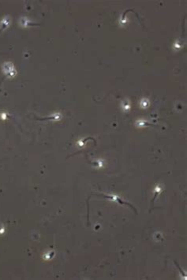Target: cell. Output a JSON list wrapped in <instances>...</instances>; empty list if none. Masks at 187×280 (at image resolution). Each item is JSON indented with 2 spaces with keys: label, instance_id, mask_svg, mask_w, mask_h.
Returning a JSON list of instances; mask_svg holds the SVG:
<instances>
[{
  "label": "cell",
  "instance_id": "6da1fadb",
  "mask_svg": "<svg viewBox=\"0 0 187 280\" xmlns=\"http://www.w3.org/2000/svg\"><path fill=\"white\" fill-rule=\"evenodd\" d=\"M3 70L9 78H14L17 73L14 65L11 62H5L3 65Z\"/></svg>",
  "mask_w": 187,
  "mask_h": 280
},
{
  "label": "cell",
  "instance_id": "7a4b0ae2",
  "mask_svg": "<svg viewBox=\"0 0 187 280\" xmlns=\"http://www.w3.org/2000/svg\"><path fill=\"white\" fill-rule=\"evenodd\" d=\"M122 108H123L125 111H128V110L130 109V107L128 100H126V99L125 101H123V102H122Z\"/></svg>",
  "mask_w": 187,
  "mask_h": 280
},
{
  "label": "cell",
  "instance_id": "3957f363",
  "mask_svg": "<svg viewBox=\"0 0 187 280\" xmlns=\"http://www.w3.org/2000/svg\"><path fill=\"white\" fill-rule=\"evenodd\" d=\"M149 104V102L147 99H143L141 101V107L143 108H146L148 107V105Z\"/></svg>",
  "mask_w": 187,
  "mask_h": 280
}]
</instances>
